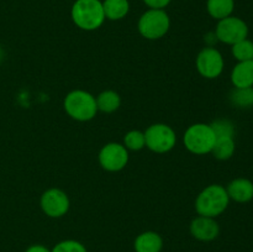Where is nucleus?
I'll list each match as a JSON object with an SVG mask.
<instances>
[{
	"instance_id": "0eeeda50",
	"label": "nucleus",
	"mask_w": 253,
	"mask_h": 252,
	"mask_svg": "<svg viewBox=\"0 0 253 252\" xmlns=\"http://www.w3.org/2000/svg\"><path fill=\"white\" fill-rule=\"evenodd\" d=\"M146 145L150 150L157 153H165L172 150L175 145V133L169 126L157 124L152 125L146 130L145 133Z\"/></svg>"
},
{
	"instance_id": "393cba45",
	"label": "nucleus",
	"mask_w": 253,
	"mask_h": 252,
	"mask_svg": "<svg viewBox=\"0 0 253 252\" xmlns=\"http://www.w3.org/2000/svg\"><path fill=\"white\" fill-rule=\"evenodd\" d=\"M26 252H49L48 250L46 249V247H43V246H39V245H37V246H32V247H30L29 250H27Z\"/></svg>"
},
{
	"instance_id": "f3484780",
	"label": "nucleus",
	"mask_w": 253,
	"mask_h": 252,
	"mask_svg": "<svg viewBox=\"0 0 253 252\" xmlns=\"http://www.w3.org/2000/svg\"><path fill=\"white\" fill-rule=\"evenodd\" d=\"M217 160H229L235 152V141L234 137L230 136H222V137H216L214 148L211 151Z\"/></svg>"
},
{
	"instance_id": "f257e3e1",
	"label": "nucleus",
	"mask_w": 253,
	"mask_h": 252,
	"mask_svg": "<svg viewBox=\"0 0 253 252\" xmlns=\"http://www.w3.org/2000/svg\"><path fill=\"white\" fill-rule=\"evenodd\" d=\"M72 19L81 29L91 31L103 25L105 14L100 0H77L72 6Z\"/></svg>"
},
{
	"instance_id": "4468645a",
	"label": "nucleus",
	"mask_w": 253,
	"mask_h": 252,
	"mask_svg": "<svg viewBox=\"0 0 253 252\" xmlns=\"http://www.w3.org/2000/svg\"><path fill=\"white\" fill-rule=\"evenodd\" d=\"M136 252H160L162 249V239L156 232H145L135 241Z\"/></svg>"
},
{
	"instance_id": "7ed1b4c3",
	"label": "nucleus",
	"mask_w": 253,
	"mask_h": 252,
	"mask_svg": "<svg viewBox=\"0 0 253 252\" xmlns=\"http://www.w3.org/2000/svg\"><path fill=\"white\" fill-rule=\"evenodd\" d=\"M64 109L76 120L88 121L95 116L98 105L91 94L84 90H74L64 99Z\"/></svg>"
},
{
	"instance_id": "f8f14e48",
	"label": "nucleus",
	"mask_w": 253,
	"mask_h": 252,
	"mask_svg": "<svg viewBox=\"0 0 253 252\" xmlns=\"http://www.w3.org/2000/svg\"><path fill=\"white\" fill-rule=\"evenodd\" d=\"M230 199L237 203H247L253 199V183L246 178L234 179L226 188Z\"/></svg>"
},
{
	"instance_id": "6e6552de",
	"label": "nucleus",
	"mask_w": 253,
	"mask_h": 252,
	"mask_svg": "<svg viewBox=\"0 0 253 252\" xmlns=\"http://www.w3.org/2000/svg\"><path fill=\"white\" fill-rule=\"evenodd\" d=\"M197 68L199 73L205 78H216L224 69V58L217 49L204 48L197 58Z\"/></svg>"
},
{
	"instance_id": "5701e85b",
	"label": "nucleus",
	"mask_w": 253,
	"mask_h": 252,
	"mask_svg": "<svg viewBox=\"0 0 253 252\" xmlns=\"http://www.w3.org/2000/svg\"><path fill=\"white\" fill-rule=\"evenodd\" d=\"M52 252H86L85 247L77 241H63L57 245Z\"/></svg>"
},
{
	"instance_id": "dca6fc26",
	"label": "nucleus",
	"mask_w": 253,
	"mask_h": 252,
	"mask_svg": "<svg viewBox=\"0 0 253 252\" xmlns=\"http://www.w3.org/2000/svg\"><path fill=\"white\" fill-rule=\"evenodd\" d=\"M103 9L105 17L110 20H120L127 15L130 2L128 0H104Z\"/></svg>"
},
{
	"instance_id": "20e7f679",
	"label": "nucleus",
	"mask_w": 253,
	"mask_h": 252,
	"mask_svg": "<svg viewBox=\"0 0 253 252\" xmlns=\"http://www.w3.org/2000/svg\"><path fill=\"white\" fill-rule=\"evenodd\" d=\"M216 135L210 125L195 124L190 126L184 135V145L190 152L197 155H205L214 148Z\"/></svg>"
},
{
	"instance_id": "4be33fe9",
	"label": "nucleus",
	"mask_w": 253,
	"mask_h": 252,
	"mask_svg": "<svg viewBox=\"0 0 253 252\" xmlns=\"http://www.w3.org/2000/svg\"><path fill=\"white\" fill-rule=\"evenodd\" d=\"M214 130L216 137H222V136H230V137H234L235 133V127L234 124L229 120H216L212 125H210Z\"/></svg>"
},
{
	"instance_id": "1a4fd4ad",
	"label": "nucleus",
	"mask_w": 253,
	"mask_h": 252,
	"mask_svg": "<svg viewBox=\"0 0 253 252\" xmlns=\"http://www.w3.org/2000/svg\"><path fill=\"white\" fill-rule=\"evenodd\" d=\"M99 161L103 168L110 172L123 169L128 161V153L124 146L119 143H109L99 153Z\"/></svg>"
},
{
	"instance_id": "ddd939ff",
	"label": "nucleus",
	"mask_w": 253,
	"mask_h": 252,
	"mask_svg": "<svg viewBox=\"0 0 253 252\" xmlns=\"http://www.w3.org/2000/svg\"><path fill=\"white\" fill-rule=\"evenodd\" d=\"M231 82L235 88H251L253 86V59L239 62L232 69Z\"/></svg>"
},
{
	"instance_id": "9d476101",
	"label": "nucleus",
	"mask_w": 253,
	"mask_h": 252,
	"mask_svg": "<svg viewBox=\"0 0 253 252\" xmlns=\"http://www.w3.org/2000/svg\"><path fill=\"white\" fill-rule=\"evenodd\" d=\"M41 207L48 216L58 217L68 211L69 199L66 193L62 190L49 189L42 195Z\"/></svg>"
},
{
	"instance_id": "9b49d317",
	"label": "nucleus",
	"mask_w": 253,
	"mask_h": 252,
	"mask_svg": "<svg viewBox=\"0 0 253 252\" xmlns=\"http://www.w3.org/2000/svg\"><path fill=\"white\" fill-rule=\"evenodd\" d=\"M190 231L193 236L202 241H211L219 235V225L212 217L200 216L192 221Z\"/></svg>"
},
{
	"instance_id": "6ab92c4d",
	"label": "nucleus",
	"mask_w": 253,
	"mask_h": 252,
	"mask_svg": "<svg viewBox=\"0 0 253 252\" xmlns=\"http://www.w3.org/2000/svg\"><path fill=\"white\" fill-rule=\"evenodd\" d=\"M232 104L237 108H250L253 106V86L251 88H235L231 93Z\"/></svg>"
},
{
	"instance_id": "b1692460",
	"label": "nucleus",
	"mask_w": 253,
	"mask_h": 252,
	"mask_svg": "<svg viewBox=\"0 0 253 252\" xmlns=\"http://www.w3.org/2000/svg\"><path fill=\"white\" fill-rule=\"evenodd\" d=\"M143 2L151 9H163L169 4L170 0H143Z\"/></svg>"
},
{
	"instance_id": "a211bd4d",
	"label": "nucleus",
	"mask_w": 253,
	"mask_h": 252,
	"mask_svg": "<svg viewBox=\"0 0 253 252\" xmlns=\"http://www.w3.org/2000/svg\"><path fill=\"white\" fill-rule=\"evenodd\" d=\"M120 96H119L118 93L113 90L103 91L98 96V99H96L98 109L104 111V113H113V111H115L120 106Z\"/></svg>"
},
{
	"instance_id": "423d86ee",
	"label": "nucleus",
	"mask_w": 253,
	"mask_h": 252,
	"mask_svg": "<svg viewBox=\"0 0 253 252\" xmlns=\"http://www.w3.org/2000/svg\"><path fill=\"white\" fill-rule=\"evenodd\" d=\"M215 36L219 41L227 44H235L249 36V26L242 19L236 16H229L219 20Z\"/></svg>"
},
{
	"instance_id": "39448f33",
	"label": "nucleus",
	"mask_w": 253,
	"mask_h": 252,
	"mask_svg": "<svg viewBox=\"0 0 253 252\" xmlns=\"http://www.w3.org/2000/svg\"><path fill=\"white\" fill-rule=\"evenodd\" d=\"M169 17L163 9H150L138 21V31L143 37L150 40L165 36L169 29Z\"/></svg>"
},
{
	"instance_id": "f03ea898",
	"label": "nucleus",
	"mask_w": 253,
	"mask_h": 252,
	"mask_svg": "<svg viewBox=\"0 0 253 252\" xmlns=\"http://www.w3.org/2000/svg\"><path fill=\"white\" fill-rule=\"evenodd\" d=\"M229 202L226 189L219 184H212L200 193L195 203V209L200 216L215 217L225 211Z\"/></svg>"
},
{
	"instance_id": "2eb2a0df",
	"label": "nucleus",
	"mask_w": 253,
	"mask_h": 252,
	"mask_svg": "<svg viewBox=\"0 0 253 252\" xmlns=\"http://www.w3.org/2000/svg\"><path fill=\"white\" fill-rule=\"evenodd\" d=\"M207 9L210 16L222 20L231 16L235 9V0H208Z\"/></svg>"
},
{
	"instance_id": "aec40b11",
	"label": "nucleus",
	"mask_w": 253,
	"mask_h": 252,
	"mask_svg": "<svg viewBox=\"0 0 253 252\" xmlns=\"http://www.w3.org/2000/svg\"><path fill=\"white\" fill-rule=\"evenodd\" d=\"M232 54L239 62L253 59V42L245 39L237 43L232 44Z\"/></svg>"
},
{
	"instance_id": "412c9836",
	"label": "nucleus",
	"mask_w": 253,
	"mask_h": 252,
	"mask_svg": "<svg viewBox=\"0 0 253 252\" xmlns=\"http://www.w3.org/2000/svg\"><path fill=\"white\" fill-rule=\"evenodd\" d=\"M125 145L126 147L130 148V150H141V148L146 145L145 133L140 132V131H130V132L125 136Z\"/></svg>"
}]
</instances>
